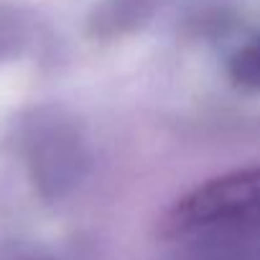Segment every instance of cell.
Here are the masks:
<instances>
[{"label": "cell", "instance_id": "4", "mask_svg": "<svg viewBox=\"0 0 260 260\" xmlns=\"http://www.w3.org/2000/svg\"><path fill=\"white\" fill-rule=\"evenodd\" d=\"M232 77L252 89H260V39L242 46L232 59Z\"/></svg>", "mask_w": 260, "mask_h": 260}, {"label": "cell", "instance_id": "3", "mask_svg": "<svg viewBox=\"0 0 260 260\" xmlns=\"http://www.w3.org/2000/svg\"><path fill=\"white\" fill-rule=\"evenodd\" d=\"M186 260H260V232L191 240Z\"/></svg>", "mask_w": 260, "mask_h": 260}, {"label": "cell", "instance_id": "2", "mask_svg": "<svg viewBox=\"0 0 260 260\" xmlns=\"http://www.w3.org/2000/svg\"><path fill=\"white\" fill-rule=\"evenodd\" d=\"M31 166L44 194H61L82 176L84 153L74 130L61 122H44L31 136Z\"/></svg>", "mask_w": 260, "mask_h": 260}, {"label": "cell", "instance_id": "1", "mask_svg": "<svg viewBox=\"0 0 260 260\" xmlns=\"http://www.w3.org/2000/svg\"><path fill=\"white\" fill-rule=\"evenodd\" d=\"M164 230L181 242L260 232V166L191 189L171 207Z\"/></svg>", "mask_w": 260, "mask_h": 260}]
</instances>
